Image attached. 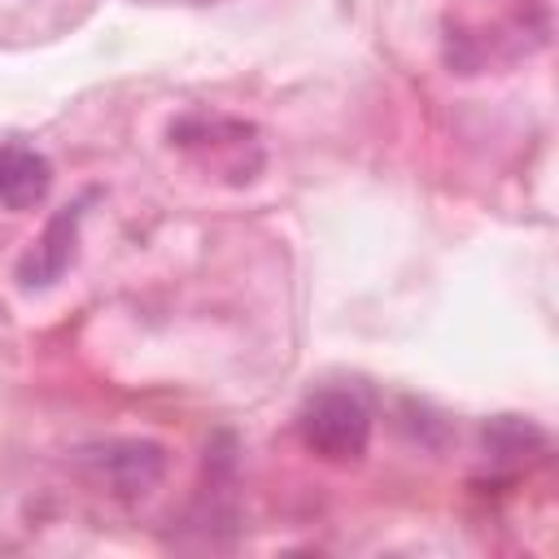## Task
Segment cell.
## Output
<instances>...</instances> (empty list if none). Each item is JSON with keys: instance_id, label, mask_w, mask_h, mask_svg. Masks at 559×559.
<instances>
[{"instance_id": "cell-1", "label": "cell", "mask_w": 559, "mask_h": 559, "mask_svg": "<svg viewBox=\"0 0 559 559\" xmlns=\"http://www.w3.org/2000/svg\"><path fill=\"white\" fill-rule=\"evenodd\" d=\"M301 445L328 463H358L371 441V406L358 389H319L297 415Z\"/></svg>"}, {"instance_id": "cell-2", "label": "cell", "mask_w": 559, "mask_h": 559, "mask_svg": "<svg viewBox=\"0 0 559 559\" xmlns=\"http://www.w3.org/2000/svg\"><path fill=\"white\" fill-rule=\"evenodd\" d=\"M79 463L114 498H144L166 476V450L157 441H140V437L87 445V450H79Z\"/></svg>"}, {"instance_id": "cell-3", "label": "cell", "mask_w": 559, "mask_h": 559, "mask_svg": "<svg viewBox=\"0 0 559 559\" xmlns=\"http://www.w3.org/2000/svg\"><path fill=\"white\" fill-rule=\"evenodd\" d=\"M79 218H83V201L66 205L61 214H52V223L44 227V236L35 240V249H26V258L17 262V280L26 288H48L66 275V266L74 262V240H79Z\"/></svg>"}, {"instance_id": "cell-4", "label": "cell", "mask_w": 559, "mask_h": 559, "mask_svg": "<svg viewBox=\"0 0 559 559\" xmlns=\"http://www.w3.org/2000/svg\"><path fill=\"white\" fill-rule=\"evenodd\" d=\"M52 188V166L44 153L9 144L0 148V205L4 210H31L48 197Z\"/></svg>"}]
</instances>
